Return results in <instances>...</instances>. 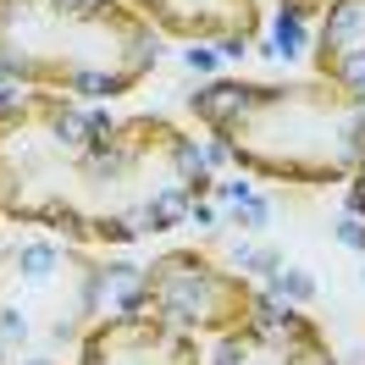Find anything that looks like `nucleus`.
Returning a JSON list of instances; mask_svg holds the SVG:
<instances>
[{
    "label": "nucleus",
    "mask_w": 365,
    "mask_h": 365,
    "mask_svg": "<svg viewBox=\"0 0 365 365\" xmlns=\"http://www.w3.org/2000/svg\"><path fill=\"white\" fill-rule=\"evenodd\" d=\"M210 188L200 144L166 116H106L61 94L0 106V216L94 244L172 227Z\"/></svg>",
    "instance_id": "f257e3e1"
},
{
    "label": "nucleus",
    "mask_w": 365,
    "mask_h": 365,
    "mask_svg": "<svg viewBox=\"0 0 365 365\" xmlns=\"http://www.w3.org/2000/svg\"><path fill=\"white\" fill-rule=\"evenodd\" d=\"M188 111L255 178L272 182H349L365 166V94L338 83H210Z\"/></svg>",
    "instance_id": "f03ea898"
},
{
    "label": "nucleus",
    "mask_w": 365,
    "mask_h": 365,
    "mask_svg": "<svg viewBox=\"0 0 365 365\" xmlns=\"http://www.w3.org/2000/svg\"><path fill=\"white\" fill-rule=\"evenodd\" d=\"M155 67L150 23L122 0H0V78L111 100Z\"/></svg>",
    "instance_id": "7ed1b4c3"
},
{
    "label": "nucleus",
    "mask_w": 365,
    "mask_h": 365,
    "mask_svg": "<svg viewBox=\"0 0 365 365\" xmlns=\"http://www.w3.org/2000/svg\"><path fill=\"white\" fill-rule=\"evenodd\" d=\"M100 299V266H89L72 250L50 244H23L0 255V354L6 343H39V338H78L94 321Z\"/></svg>",
    "instance_id": "20e7f679"
},
{
    "label": "nucleus",
    "mask_w": 365,
    "mask_h": 365,
    "mask_svg": "<svg viewBox=\"0 0 365 365\" xmlns=\"http://www.w3.org/2000/svg\"><path fill=\"white\" fill-rule=\"evenodd\" d=\"M133 310L144 316L166 321V327H178V332H205V338H227L238 327H250L266 304L255 294L250 282L227 266H216L210 255L200 250H166L155 255L144 277H138V299Z\"/></svg>",
    "instance_id": "39448f33"
},
{
    "label": "nucleus",
    "mask_w": 365,
    "mask_h": 365,
    "mask_svg": "<svg viewBox=\"0 0 365 365\" xmlns=\"http://www.w3.org/2000/svg\"><path fill=\"white\" fill-rule=\"evenodd\" d=\"M78 365H205L188 332L166 321L128 310V316L94 321L78 343Z\"/></svg>",
    "instance_id": "423d86ee"
},
{
    "label": "nucleus",
    "mask_w": 365,
    "mask_h": 365,
    "mask_svg": "<svg viewBox=\"0 0 365 365\" xmlns=\"http://www.w3.org/2000/svg\"><path fill=\"white\" fill-rule=\"evenodd\" d=\"M210 365H332L321 327L299 310H260L250 327L216 338Z\"/></svg>",
    "instance_id": "0eeeda50"
},
{
    "label": "nucleus",
    "mask_w": 365,
    "mask_h": 365,
    "mask_svg": "<svg viewBox=\"0 0 365 365\" xmlns=\"http://www.w3.org/2000/svg\"><path fill=\"white\" fill-rule=\"evenodd\" d=\"M144 23L172 39H205V45H250L260 34V0H122Z\"/></svg>",
    "instance_id": "6e6552de"
},
{
    "label": "nucleus",
    "mask_w": 365,
    "mask_h": 365,
    "mask_svg": "<svg viewBox=\"0 0 365 365\" xmlns=\"http://www.w3.org/2000/svg\"><path fill=\"white\" fill-rule=\"evenodd\" d=\"M316 78L365 94V0H327L316 34Z\"/></svg>",
    "instance_id": "1a4fd4ad"
},
{
    "label": "nucleus",
    "mask_w": 365,
    "mask_h": 365,
    "mask_svg": "<svg viewBox=\"0 0 365 365\" xmlns=\"http://www.w3.org/2000/svg\"><path fill=\"white\" fill-rule=\"evenodd\" d=\"M288 11H299V17H316V11H327V0H282Z\"/></svg>",
    "instance_id": "9d476101"
},
{
    "label": "nucleus",
    "mask_w": 365,
    "mask_h": 365,
    "mask_svg": "<svg viewBox=\"0 0 365 365\" xmlns=\"http://www.w3.org/2000/svg\"><path fill=\"white\" fill-rule=\"evenodd\" d=\"M349 182H354V210H360V216H365V166H360V172H354V178H349Z\"/></svg>",
    "instance_id": "9b49d317"
},
{
    "label": "nucleus",
    "mask_w": 365,
    "mask_h": 365,
    "mask_svg": "<svg viewBox=\"0 0 365 365\" xmlns=\"http://www.w3.org/2000/svg\"><path fill=\"white\" fill-rule=\"evenodd\" d=\"M11 100H17V94L6 89V78H0V106H11Z\"/></svg>",
    "instance_id": "f8f14e48"
},
{
    "label": "nucleus",
    "mask_w": 365,
    "mask_h": 365,
    "mask_svg": "<svg viewBox=\"0 0 365 365\" xmlns=\"http://www.w3.org/2000/svg\"><path fill=\"white\" fill-rule=\"evenodd\" d=\"M28 365H56V360H28Z\"/></svg>",
    "instance_id": "ddd939ff"
}]
</instances>
